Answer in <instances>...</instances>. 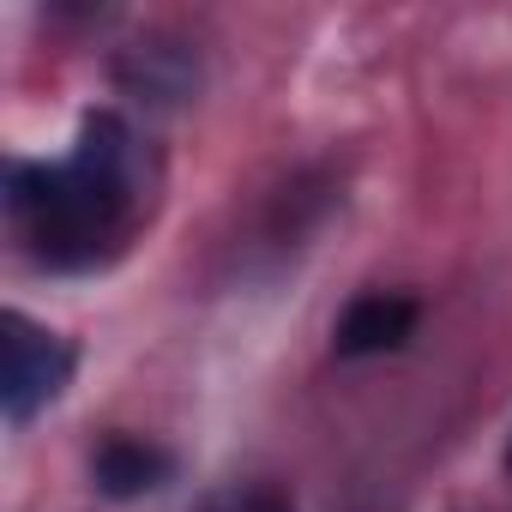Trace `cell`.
I'll return each mask as SVG.
<instances>
[{"label":"cell","instance_id":"cell-4","mask_svg":"<svg viewBox=\"0 0 512 512\" xmlns=\"http://www.w3.org/2000/svg\"><path fill=\"white\" fill-rule=\"evenodd\" d=\"M97 488L109 494V500H133V494H151L163 476H169V452H157V446H145V440H103V452H97Z\"/></svg>","mask_w":512,"mask_h":512},{"label":"cell","instance_id":"cell-1","mask_svg":"<svg viewBox=\"0 0 512 512\" xmlns=\"http://www.w3.org/2000/svg\"><path fill=\"white\" fill-rule=\"evenodd\" d=\"M121 163H127L121 121L97 115L85 121L73 163L13 175V217L31 229L43 260H91L97 253V241L121 217V187H127Z\"/></svg>","mask_w":512,"mask_h":512},{"label":"cell","instance_id":"cell-2","mask_svg":"<svg viewBox=\"0 0 512 512\" xmlns=\"http://www.w3.org/2000/svg\"><path fill=\"white\" fill-rule=\"evenodd\" d=\"M73 374V350L31 326L25 314H7V338H0V404L13 422H25L37 404H49Z\"/></svg>","mask_w":512,"mask_h":512},{"label":"cell","instance_id":"cell-5","mask_svg":"<svg viewBox=\"0 0 512 512\" xmlns=\"http://www.w3.org/2000/svg\"><path fill=\"white\" fill-rule=\"evenodd\" d=\"M506 464H512V446H506Z\"/></svg>","mask_w":512,"mask_h":512},{"label":"cell","instance_id":"cell-3","mask_svg":"<svg viewBox=\"0 0 512 512\" xmlns=\"http://www.w3.org/2000/svg\"><path fill=\"white\" fill-rule=\"evenodd\" d=\"M416 332V302L404 296H362L350 302V314L338 320V356H374V350H398Z\"/></svg>","mask_w":512,"mask_h":512}]
</instances>
